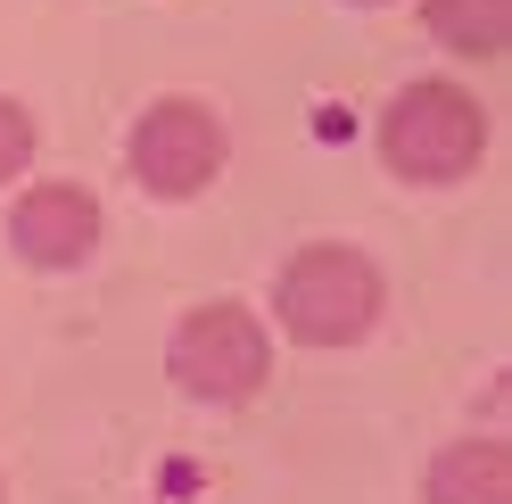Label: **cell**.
Masks as SVG:
<instances>
[{
	"instance_id": "obj_1",
	"label": "cell",
	"mask_w": 512,
	"mask_h": 504,
	"mask_svg": "<svg viewBox=\"0 0 512 504\" xmlns=\"http://www.w3.org/2000/svg\"><path fill=\"white\" fill-rule=\"evenodd\" d=\"M479 141H488V116H479L471 91L455 83H413L397 91V108L380 116V149L405 182H455L479 166Z\"/></svg>"
},
{
	"instance_id": "obj_2",
	"label": "cell",
	"mask_w": 512,
	"mask_h": 504,
	"mask_svg": "<svg viewBox=\"0 0 512 504\" xmlns=\"http://www.w3.org/2000/svg\"><path fill=\"white\" fill-rule=\"evenodd\" d=\"M380 314V273L356 248H306V257L281 273V323H290L306 348H347L364 339Z\"/></svg>"
},
{
	"instance_id": "obj_8",
	"label": "cell",
	"mask_w": 512,
	"mask_h": 504,
	"mask_svg": "<svg viewBox=\"0 0 512 504\" xmlns=\"http://www.w3.org/2000/svg\"><path fill=\"white\" fill-rule=\"evenodd\" d=\"M25 157H34V124H25V108H17V100H0V182H9Z\"/></svg>"
},
{
	"instance_id": "obj_4",
	"label": "cell",
	"mask_w": 512,
	"mask_h": 504,
	"mask_svg": "<svg viewBox=\"0 0 512 504\" xmlns=\"http://www.w3.org/2000/svg\"><path fill=\"white\" fill-rule=\"evenodd\" d=\"M223 166V124L199 108V100H157L141 116V133H133V174L149 182V191H199V182Z\"/></svg>"
},
{
	"instance_id": "obj_5",
	"label": "cell",
	"mask_w": 512,
	"mask_h": 504,
	"mask_svg": "<svg viewBox=\"0 0 512 504\" xmlns=\"http://www.w3.org/2000/svg\"><path fill=\"white\" fill-rule=\"evenodd\" d=\"M9 232H17V248L34 265H83L91 248H100V207H91L75 182H42V191L17 199Z\"/></svg>"
},
{
	"instance_id": "obj_7",
	"label": "cell",
	"mask_w": 512,
	"mask_h": 504,
	"mask_svg": "<svg viewBox=\"0 0 512 504\" xmlns=\"http://www.w3.org/2000/svg\"><path fill=\"white\" fill-rule=\"evenodd\" d=\"M430 34L471 50V58H488V50L512 42V0H430Z\"/></svg>"
},
{
	"instance_id": "obj_3",
	"label": "cell",
	"mask_w": 512,
	"mask_h": 504,
	"mask_svg": "<svg viewBox=\"0 0 512 504\" xmlns=\"http://www.w3.org/2000/svg\"><path fill=\"white\" fill-rule=\"evenodd\" d=\"M174 381L190 397H248L265 381V331L248 323L240 306H199L190 323L174 331Z\"/></svg>"
},
{
	"instance_id": "obj_6",
	"label": "cell",
	"mask_w": 512,
	"mask_h": 504,
	"mask_svg": "<svg viewBox=\"0 0 512 504\" xmlns=\"http://www.w3.org/2000/svg\"><path fill=\"white\" fill-rule=\"evenodd\" d=\"M430 504H512V455L496 438H463L430 463Z\"/></svg>"
}]
</instances>
